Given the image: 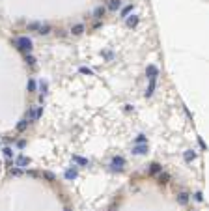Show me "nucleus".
Returning <instances> with one entry per match:
<instances>
[{
    "mask_svg": "<svg viewBox=\"0 0 209 211\" xmlns=\"http://www.w3.org/2000/svg\"><path fill=\"white\" fill-rule=\"evenodd\" d=\"M183 159L187 161V163H191L192 159H196V151H194V150H189V151H185V153H183Z\"/></svg>",
    "mask_w": 209,
    "mask_h": 211,
    "instance_id": "obj_12",
    "label": "nucleus"
},
{
    "mask_svg": "<svg viewBox=\"0 0 209 211\" xmlns=\"http://www.w3.org/2000/svg\"><path fill=\"white\" fill-rule=\"evenodd\" d=\"M28 163H30V161H28V157H23V155H21V157H17V166L24 168V166H28Z\"/></svg>",
    "mask_w": 209,
    "mask_h": 211,
    "instance_id": "obj_17",
    "label": "nucleus"
},
{
    "mask_svg": "<svg viewBox=\"0 0 209 211\" xmlns=\"http://www.w3.org/2000/svg\"><path fill=\"white\" fill-rule=\"evenodd\" d=\"M123 165H125V159H123L121 155L112 157V165H110V166H112V170H118V172L123 170Z\"/></svg>",
    "mask_w": 209,
    "mask_h": 211,
    "instance_id": "obj_3",
    "label": "nucleus"
},
{
    "mask_svg": "<svg viewBox=\"0 0 209 211\" xmlns=\"http://www.w3.org/2000/svg\"><path fill=\"white\" fill-rule=\"evenodd\" d=\"M148 172H149L151 176H157V174H161V172H163V166L159 165V163H151L149 168H148Z\"/></svg>",
    "mask_w": 209,
    "mask_h": 211,
    "instance_id": "obj_6",
    "label": "nucleus"
},
{
    "mask_svg": "<svg viewBox=\"0 0 209 211\" xmlns=\"http://www.w3.org/2000/svg\"><path fill=\"white\" fill-rule=\"evenodd\" d=\"M39 26H41V23H38V21H32V23H28V32H36V30H39Z\"/></svg>",
    "mask_w": 209,
    "mask_h": 211,
    "instance_id": "obj_18",
    "label": "nucleus"
},
{
    "mask_svg": "<svg viewBox=\"0 0 209 211\" xmlns=\"http://www.w3.org/2000/svg\"><path fill=\"white\" fill-rule=\"evenodd\" d=\"M4 155L8 159H11L13 157V150H11V148H4Z\"/></svg>",
    "mask_w": 209,
    "mask_h": 211,
    "instance_id": "obj_26",
    "label": "nucleus"
},
{
    "mask_svg": "<svg viewBox=\"0 0 209 211\" xmlns=\"http://www.w3.org/2000/svg\"><path fill=\"white\" fill-rule=\"evenodd\" d=\"M64 176H65V179H75L79 174H77L75 168H69V170H65V172H64Z\"/></svg>",
    "mask_w": 209,
    "mask_h": 211,
    "instance_id": "obj_15",
    "label": "nucleus"
},
{
    "mask_svg": "<svg viewBox=\"0 0 209 211\" xmlns=\"http://www.w3.org/2000/svg\"><path fill=\"white\" fill-rule=\"evenodd\" d=\"M194 198H196L198 202H202V200H204V196H202V193H196V194H194Z\"/></svg>",
    "mask_w": 209,
    "mask_h": 211,
    "instance_id": "obj_29",
    "label": "nucleus"
},
{
    "mask_svg": "<svg viewBox=\"0 0 209 211\" xmlns=\"http://www.w3.org/2000/svg\"><path fill=\"white\" fill-rule=\"evenodd\" d=\"M24 62H26V64H28L30 67H34V66H36V58H34L32 54H26V56H24Z\"/></svg>",
    "mask_w": 209,
    "mask_h": 211,
    "instance_id": "obj_20",
    "label": "nucleus"
},
{
    "mask_svg": "<svg viewBox=\"0 0 209 211\" xmlns=\"http://www.w3.org/2000/svg\"><path fill=\"white\" fill-rule=\"evenodd\" d=\"M51 30H52V28H51V24H41L39 26V30H38V34H41V36H47V34H51Z\"/></svg>",
    "mask_w": 209,
    "mask_h": 211,
    "instance_id": "obj_10",
    "label": "nucleus"
},
{
    "mask_svg": "<svg viewBox=\"0 0 209 211\" xmlns=\"http://www.w3.org/2000/svg\"><path fill=\"white\" fill-rule=\"evenodd\" d=\"M84 24H73V28H71V34L73 36H80V34H84Z\"/></svg>",
    "mask_w": 209,
    "mask_h": 211,
    "instance_id": "obj_7",
    "label": "nucleus"
},
{
    "mask_svg": "<svg viewBox=\"0 0 209 211\" xmlns=\"http://www.w3.org/2000/svg\"><path fill=\"white\" fill-rule=\"evenodd\" d=\"M104 11H107V10H104L103 6H97V8L93 10V19H103L104 17Z\"/></svg>",
    "mask_w": 209,
    "mask_h": 211,
    "instance_id": "obj_9",
    "label": "nucleus"
},
{
    "mask_svg": "<svg viewBox=\"0 0 209 211\" xmlns=\"http://www.w3.org/2000/svg\"><path fill=\"white\" fill-rule=\"evenodd\" d=\"M56 36H60V38H64V36H65V32H64V30H56Z\"/></svg>",
    "mask_w": 209,
    "mask_h": 211,
    "instance_id": "obj_30",
    "label": "nucleus"
},
{
    "mask_svg": "<svg viewBox=\"0 0 209 211\" xmlns=\"http://www.w3.org/2000/svg\"><path fill=\"white\" fill-rule=\"evenodd\" d=\"M73 161L77 165H80V166H90V161L84 159V157H80V155H73Z\"/></svg>",
    "mask_w": 209,
    "mask_h": 211,
    "instance_id": "obj_8",
    "label": "nucleus"
},
{
    "mask_svg": "<svg viewBox=\"0 0 209 211\" xmlns=\"http://www.w3.org/2000/svg\"><path fill=\"white\" fill-rule=\"evenodd\" d=\"M15 47L19 49V51H30V49H32V39L26 38V36L17 38L15 39Z\"/></svg>",
    "mask_w": 209,
    "mask_h": 211,
    "instance_id": "obj_1",
    "label": "nucleus"
},
{
    "mask_svg": "<svg viewBox=\"0 0 209 211\" xmlns=\"http://www.w3.org/2000/svg\"><path fill=\"white\" fill-rule=\"evenodd\" d=\"M153 92H155V80H149L148 84V90H146V97H151Z\"/></svg>",
    "mask_w": 209,
    "mask_h": 211,
    "instance_id": "obj_16",
    "label": "nucleus"
},
{
    "mask_svg": "<svg viewBox=\"0 0 209 211\" xmlns=\"http://www.w3.org/2000/svg\"><path fill=\"white\" fill-rule=\"evenodd\" d=\"M133 153H135V155H146V153H148V144H136V146H133Z\"/></svg>",
    "mask_w": 209,
    "mask_h": 211,
    "instance_id": "obj_4",
    "label": "nucleus"
},
{
    "mask_svg": "<svg viewBox=\"0 0 209 211\" xmlns=\"http://www.w3.org/2000/svg\"><path fill=\"white\" fill-rule=\"evenodd\" d=\"M28 120H23V122H19L17 123V131H21V133H23V131H26V127H28Z\"/></svg>",
    "mask_w": 209,
    "mask_h": 211,
    "instance_id": "obj_19",
    "label": "nucleus"
},
{
    "mask_svg": "<svg viewBox=\"0 0 209 211\" xmlns=\"http://www.w3.org/2000/svg\"><path fill=\"white\" fill-rule=\"evenodd\" d=\"M138 24V15H127V26L135 28Z\"/></svg>",
    "mask_w": 209,
    "mask_h": 211,
    "instance_id": "obj_13",
    "label": "nucleus"
},
{
    "mask_svg": "<svg viewBox=\"0 0 209 211\" xmlns=\"http://www.w3.org/2000/svg\"><path fill=\"white\" fill-rule=\"evenodd\" d=\"M41 176H43L45 179H49V181H54V179H56V178H54V174H51V172H43Z\"/></svg>",
    "mask_w": 209,
    "mask_h": 211,
    "instance_id": "obj_25",
    "label": "nucleus"
},
{
    "mask_svg": "<svg viewBox=\"0 0 209 211\" xmlns=\"http://www.w3.org/2000/svg\"><path fill=\"white\" fill-rule=\"evenodd\" d=\"M131 11H133V4H129V6H125V8H121V17H127Z\"/></svg>",
    "mask_w": 209,
    "mask_h": 211,
    "instance_id": "obj_23",
    "label": "nucleus"
},
{
    "mask_svg": "<svg viewBox=\"0 0 209 211\" xmlns=\"http://www.w3.org/2000/svg\"><path fill=\"white\" fill-rule=\"evenodd\" d=\"M11 174L13 176H21V174H23V170H21V168H15V170H11Z\"/></svg>",
    "mask_w": 209,
    "mask_h": 211,
    "instance_id": "obj_28",
    "label": "nucleus"
},
{
    "mask_svg": "<svg viewBox=\"0 0 209 211\" xmlns=\"http://www.w3.org/2000/svg\"><path fill=\"white\" fill-rule=\"evenodd\" d=\"M24 144H26L24 140H19V142H17V146H19V148H24Z\"/></svg>",
    "mask_w": 209,
    "mask_h": 211,
    "instance_id": "obj_31",
    "label": "nucleus"
},
{
    "mask_svg": "<svg viewBox=\"0 0 209 211\" xmlns=\"http://www.w3.org/2000/svg\"><path fill=\"white\" fill-rule=\"evenodd\" d=\"M79 71H80L82 75H88V77H92V75H93V71H92V69H90V67H80Z\"/></svg>",
    "mask_w": 209,
    "mask_h": 211,
    "instance_id": "obj_24",
    "label": "nucleus"
},
{
    "mask_svg": "<svg viewBox=\"0 0 209 211\" xmlns=\"http://www.w3.org/2000/svg\"><path fill=\"white\" fill-rule=\"evenodd\" d=\"M120 8H121V0H110V2H108V10L116 11V10H120Z\"/></svg>",
    "mask_w": 209,
    "mask_h": 211,
    "instance_id": "obj_14",
    "label": "nucleus"
},
{
    "mask_svg": "<svg viewBox=\"0 0 209 211\" xmlns=\"http://www.w3.org/2000/svg\"><path fill=\"white\" fill-rule=\"evenodd\" d=\"M43 114V107H30L28 110V122H36Z\"/></svg>",
    "mask_w": 209,
    "mask_h": 211,
    "instance_id": "obj_2",
    "label": "nucleus"
},
{
    "mask_svg": "<svg viewBox=\"0 0 209 211\" xmlns=\"http://www.w3.org/2000/svg\"><path fill=\"white\" fill-rule=\"evenodd\" d=\"M146 75H148L149 80H157V75H159V69L155 66H148V69H146Z\"/></svg>",
    "mask_w": 209,
    "mask_h": 211,
    "instance_id": "obj_5",
    "label": "nucleus"
},
{
    "mask_svg": "<svg viewBox=\"0 0 209 211\" xmlns=\"http://www.w3.org/2000/svg\"><path fill=\"white\" fill-rule=\"evenodd\" d=\"M26 88H28V92H36V90H38V82L34 80V79H30V80H28V86H26Z\"/></svg>",
    "mask_w": 209,
    "mask_h": 211,
    "instance_id": "obj_21",
    "label": "nucleus"
},
{
    "mask_svg": "<svg viewBox=\"0 0 209 211\" xmlns=\"http://www.w3.org/2000/svg\"><path fill=\"white\" fill-rule=\"evenodd\" d=\"M177 202L181 204V206H187V204H189V194H187V193H179L177 194Z\"/></svg>",
    "mask_w": 209,
    "mask_h": 211,
    "instance_id": "obj_11",
    "label": "nucleus"
},
{
    "mask_svg": "<svg viewBox=\"0 0 209 211\" xmlns=\"http://www.w3.org/2000/svg\"><path fill=\"white\" fill-rule=\"evenodd\" d=\"M157 179H159V183H161V185H164V183H168L170 176H168V174H163V172H161V176H159Z\"/></svg>",
    "mask_w": 209,
    "mask_h": 211,
    "instance_id": "obj_22",
    "label": "nucleus"
},
{
    "mask_svg": "<svg viewBox=\"0 0 209 211\" xmlns=\"http://www.w3.org/2000/svg\"><path fill=\"white\" fill-rule=\"evenodd\" d=\"M136 144H146V136L144 135H138L136 136Z\"/></svg>",
    "mask_w": 209,
    "mask_h": 211,
    "instance_id": "obj_27",
    "label": "nucleus"
}]
</instances>
